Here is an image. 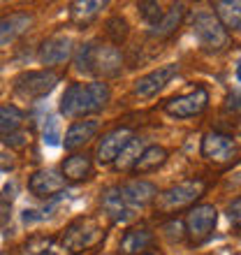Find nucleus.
Here are the masks:
<instances>
[{
	"label": "nucleus",
	"mask_w": 241,
	"mask_h": 255,
	"mask_svg": "<svg viewBox=\"0 0 241 255\" xmlns=\"http://www.w3.org/2000/svg\"><path fill=\"white\" fill-rule=\"evenodd\" d=\"M112 98L107 84L91 81V84H72L65 88L60 98V114L63 116H86L100 112Z\"/></svg>",
	"instance_id": "obj_1"
},
{
	"label": "nucleus",
	"mask_w": 241,
	"mask_h": 255,
	"mask_svg": "<svg viewBox=\"0 0 241 255\" xmlns=\"http://www.w3.org/2000/svg\"><path fill=\"white\" fill-rule=\"evenodd\" d=\"M77 70L79 72H93L102 74V77H114L120 72L123 65V56L114 44H95V42H86L79 49V54L74 58Z\"/></svg>",
	"instance_id": "obj_2"
},
{
	"label": "nucleus",
	"mask_w": 241,
	"mask_h": 255,
	"mask_svg": "<svg viewBox=\"0 0 241 255\" xmlns=\"http://www.w3.org/2000/svg\"><path fill=\"white\" fill-rule=\"evenodd\" d=\"M102 239H105V228L95 218L86 216V218H77L67 225L60 244L70 255H81L84 251L100 246Z\"/></svg>",
	"instance_id": "obj_3"
},
{
	"label": "nucleus",
	"mask_w": 241,
	"mask_h": 255,
	"mask_svg": "<svg viewBox=\"0 0 241 255\" xmlns=\"http://www.w3.org/2000/svg\"><path fill=\"white\" fill-rule=\"evenodd\" d=\"M193 35L204 51H221L228 47V30L214 14L200 12L193 21Z\"/></svg>",
	"instance_id": "obj_4"
},
{
	"label": "nucleus",
	"mask_w": 241,
	"mask_h": 255,
	"mask_svg": "<svg viewBox=\"0 0 241 255\" xmlns=\"http://www.w3.org/2000/svg\"><path fill=\"white\" fill-rule=\"evenodd\" d=\"M58 81L60 77L51 70H33V72H23L21 77H16L14 91L26 100H40V98H47L54 91Z\"/></svg>",
	"instance_id": "obj_5"
},
{
	"label": "nucleus",
	"mask_w": 241,
	"mask_h": 255,
	"mask_svg": "<svg viewBox=\"0 0 241 255\" xmlns=\"http://www.w3.org/2000/svg\"><path fill=\"white\" fill-rule=\"evenodd\" d=\"M204 193V181L200 179H190V181H181L172 188H167L165 193H160L155 197V207L160 211H176L183 209L188 204H193L197 197H202Z\"/></svg>",
	"instance_id": "obj_6"
},
{
	"label": "nucleus",
	"mask_w": 241,
	"mask_h": 255,
	"mask_svg": "<svg viewBox=\"0 0 241 255\" xmlns=\"http://www.w3.org/2000/svg\"><path fill=\"white\" fill-rule=\"evenodd\" d=\"M216 223H218V211L214 204H197L195 209H190L186 218V232L195 244H202L211 237Z\"/></svg>",
	"instance_id": "obj_7"
},
{
	"label": "nucleus",
	"mask_w": 241,
	"mask_h": 255,
	"mask_svg": "<svg viewBox=\"0 0 241 255\" xmlns=\"http://www.w3.org/2000/svg\"><path fill=\"white\" fill-rule=\"evenodd\" d=\"M209 105V91L204 86L195 88L186 95H179V98H172L169 102H165V112L174 119H190V116L202 114Z\"/></svg>",
	"instance_id": "obj_8"
},
{
	"label": "nucleus",
	"mask_w": 241,
	"mask_h": 255,
	"mask_svg": "<svg viewBox=\"0 0 241 255\" xmlns=\"http://www.w3.org/2000/svg\"><path fill=\"white\" fill-rule=\"evenodd\" d=\"M239 148H237L235 139L230 134H223V132H209L204 139H202V155L207 160H214V162H230L235 160Z\"/></svg>",
	"instance_id": "obj_9"
},
{
	"label": "nucleus",
	"mask_w": 241,
	"mask_h": 255,
	"mask_svg": "<svg viewBox=\"0 0 241 255\" xmlns=\"http://www.w3.org/2000/svg\"><path fill=\"white\" fill-rule=\"evenodd\" d=\"M132 139H134V134H132L130 128H116V130L107 132L100 139V144H98V151H95L98 162H102V165L114 162L116 158L120 155V151H123V148H125Z\"/></svg>",
	"instance_id": "obj_10"
},
{
	"label": "nucleus",
	"mask_w": 241,
	"mask_h": 255,
	"mask_svg": "<svg viewBox=\"0 0 241 255\" xmlns=\"http://www.w3.org/2000/svg\"><path fill=\"white\" fill-rule=\"evenodd\" d=\"M176 72H179V65H176V63L160 65L158 70L144 74L141 79L134 81V93L139 95V98H151V95H155L158 91H162V88L167 86L169 79H172Z\"/></svg>",
	"instance_id": "obj_11"
},
{
	"label": "nucleus",
	"mask_w": 241,
	"mask_h": 255,
	"mask_svg": "<svg viewBox=\"0 0 241 255\" xmlns=\"http://www.w3.org/2000/svg\"><path fill=\"white\" fill-rule=\"evenodd\" d=\"M120 195H123V202L127 204L130 211L134 209H141L155 202L158 197V188H155L151 181H144V179H134V181H127L120 186Z\"/></svg>",
	"instance_id": "obj_12"
},
{
	"label": "nucleus",
	"mask_w": 241,
	"mask_h": 255,
	"mask_svg": "<svg viewBox=\"0 0 241 255\" xmlns=\"http://www.w3.org/2000/svg\"><path fill=\"white\" fill-rule=\"evenodd\" d=\"M65 176L56 172V169H37L30 179H28V190L35 197H54L56 193L65 190Z\"/></svg>",
	"instance_id": "obj_13"
},
{
	"label": "nucleus",
	"mask_w": 241,
	"mask_h": 255,
	"mask_svg": "<svg viewBox=\"0 0 241 255\" xmlns=\"http://www.w3.org/2000/svg\"><path fill=\"white\" fill-rule=\"evenodd\" d=\"M72 40L67 37V35H56V37H49L44 44L40 47V61L44 65H60V63H65L72 58Z\"/></svg>",
	"instance_id": "obj_14"
},
{
	"label": "nucleus",
	"mask_w": 241,
	"mask_h": 255,
	"mask_svg": "<svg viewBox=\"0 0 241 255\" xmlns=\"http://www.w3.org/2000/svg\"><path fill=\"white\" fill-rule=\"evenodd\" d=\"M98 130H100V123L95 121V119H84V121H77L70 126V130L65 132V139H63V144H65L67 151H74V148L84 146L86 141H91L98 134Z\"/></svg>",
	"instance_id": "obj_15"
},
{
	"label": "nucleus",
	"mask_w": 241,
	"mask_h": 255,
	"mask_svg": "<svg viewBox=\"0 0 241 255\" xmlns=\"http://www.w3.org/2000/svg\"><path fill=\"white\" fill-rule=\"evenodd\" d=\"M30 23H33V16H30V14H23V12L2 16V19H0V47H5V44L16 40L19 35H23Z\"/></svg>",
	"instance_id": "obj_16"
},
{
	"label": "nucleus",
	"mask_w": 241,
	"mask_h": 255,
	"mask_svg": "<svg viewBox=\"0 0 241 255\" xmlns=\"http://www.w3.org/2000/svg\"><path fill=\"white\" fill-rule=\"evenodd\" d=\"M100 202H102V209H105V211H107V214L112 216L116 223L127 221V218L132 216V211H130V209H127V204L123 202V195H120V186L107 188L105 193H102Z\"/></svg>",
	"instance_id": "obj_17"
},
{
	"label": "nucleus",
	"mask_w": 241,
	"mask_h": 255,
	"mask_svg": "<svg viewBox=\"0 0 241 255\" xmlns=\"http://www.w3.org/2000/svg\"><path fill=\"white\" fill-rule=\"evenodd\" d=\"M153 242V232L148 228H134L125 232V237L120 239V253L123 255H139L141 251H146Z\"/></svg>",
	"instance_id": "obj_18"
},
{
	"label": "nucleus",
	"mask_w": 241,
	"mask_h": 255,
	"mask_svg": "<svg viewBox=\"0 0 241 255\" xmlns=\"http://www.w3.org/2000/svg\"><path fill=\"white\" fill-rule=\"evenodd\" d=\"M23 121H26V114L16 105H0V137L2 139L14 132H21Z\"/></svg>",
	"instance_id": "obj_19"
},
{
	"label": "nucleus",
	"mask_w": 241,
	"mask_h": 255,
	"mask_svg": "<svg viewBox=\"0 0 241 255\" xmlns=\"http://www.w3.org/2000/svg\"><path fill=\"white\" fill-rule=\"evenodd\" d=\"M91 169H93V162L86 153H74L70 158H65V162H63L65 181H84V179H88Z\"/></svg>",
	"instance_id": "obj_20"
},
{
	"label": "nucleus",
	"mask_w": 241,
	"mask_h": 255,
	"mask_svg": "<svg viewBox=\"0 0 241 255\" xmlns=\"http://www.w3.org/2000/svg\"><path fill=\"white\" fill-rule=\"evenodd\" d=\"M165 160H167V151L162 146H158V144H153V146H146L141 151L139 160L134 162L132 169L137 174H148V172H155L158 167H162Z\"/></svg>",
	"instance_id": "obj_21"
},
{
	"label": "nucleus",
	"mask_w": 241,
	"mask_h": 255,
	"mask_svg": "<svg viewBox=\"0 0 241 255\" xmlns=\"http://www.w3.org/2000/svg\"><path fill=\"white\" fill-rule=\"evenodd\" d=\"M216 19L223 23L225 30L241 28V0H221L216 2Z\"/></svg>",
	"instance_id": "obj_22"
},
{
	"label": "nucleus",
	"mask_w": 241,
	"mask_h": 255,
	"mask_svg": "<svg viewBox=\"0 0 241 255\" xmlns=\"http://www.w3.org/2000/svg\"><path fill=\"white\" fill-rule=\"evenodd\" d=\"M183 14H186V5H172L165 12V16L160 19V23L158 26H153V30H151V35L153 37H169V35L174 33L176 28L181 26V21H183Z\"/></svg>",
	"instance_id": "obj_23"
},
{
	"label": "nucleus",
	"mask_w": 241,
	"mask_h": 255,
	"mask_svg": "<svg viewBox=\"0 0 241 255\" xmlns=\"http://www.w3.org/2000/svg\"><path fill=\"white\" fill-rule=\"evenodd\" d=\"M105 7H107V2H100V0H77V2H72V19L81 26H86Z\"/></svg>",
	"instance_id": "obj_24"
},
{
	"label": "nucleus",
	"mask_w": 241,
	"mask_h": 255,
	"mask_svg": "<svg viewBox=\"0 0 241 255\" xmlns=\"http://www.w3.org/2000/svg\"><path fill=\"white\" fill-rule=\"evenodd\" d=\"M141 151H144V148H141V139H139V137H134V139L130 141V144H127V146L123 148V151H120L119 158L114 160L116 169H120V172H123V169L134 167V162L139 160Z\"/></svg>",
	"instance_id": "obj_25"
},
{
	"label": "nucleus",
	"mask_w": 241,
	"mask_h": 255,
	"mask_svg": "<svg viewBox=\"0 0 241 255\" xmlns=\"http://www.w3.org/2000/svg\"><path fill=\"white\" fill-rule=\"evenodd\" d=\"M139 12L151 26H158L160 19L165 16V12H162V7L158 2H139Z\"/></svg>",
	"instance_id": "obj_26"
},
{
	"label": "nucleus",
	"mask_w": 241,
	"mask_h": 255,
	"mask_svg": "<svg viewBox=\"0 0 241 255\" xmlns=\"http://www.w3.org/2000/svg\"><path fill=\"white\" fill-rule=\"evenodd\" d=\"M51 251V239L49 237H35L26 244V255H40Z\"/></svg>",
	"instance_id": "obj_27"
},
{
	"label": "nucleus",
	"mask_w": 241,
	"mask_h": 255,
	"mask_svg": "<svg viewBox=\"0 0 241 255\" xmlns=\"http://www.w3.org/2000/svg\"><path fill=\"white\" fill-rule=\"evenodd\" d=\"M44 144H49V146H58L60 144L58 121H56L54 116H49L47 123H44Z\"/></svg>",
	"instance_id": "obj_28"
},
{
	"label": "nucleus",
	"mask_w": 241,
	"mask_h": 255,
	"mask_svg": "<svg viewBox=\"0 0 241 255\" xmlns=\"http://www.w3.org/2000/svg\"><path fill=\"white\" fill-rule=\"evenodd\" d=\"M162 232H165V237L172 239V242H181L183 235H186V228H183V223L181 221H169V223L162 225Z\"/></svg>",
	"instance_id": "obj_29"
},
{
	"label": "nucleus",
	"mask_w": 241,
	"mask_h": 255,
	"mask_svg": "<svg viewBox=\"0 0 241 255\" xmlns=\"http://www.w3.org/2000/svg\"><path fill=\"white\" fill-rule=\"evenodd\" d=\"M28 139H30V137H28V132H23V130H21V132H14V134H9V137H5V144L7 146H12V148H23L28 144Z\"/></svg>",
	"instance_id": "obj_30"
},
{
	"label": "nucleus",
	"mask_w": 241,
	"mask_h": 255,
	"mask_svg": "<svg viewBox=\"0 0 241 255\" xmlns=\"http://www.w3.org/2000/svg\"><path fill=\"white\" fill-rule=\"evenodd\" d=\"M9 214H12V200L0 197V228H5L9 223Z\"/></svg>",
	"instance_id": "obj_31"
},
{
	"label": "nucleus",
	"mask_w": 241,
	"mask_h": 255,
	"mask_svg": "<svg viewBox=\"0 0 241 255\" xmlns=\"http://www.w3.org/2000/svg\"><path fill=\"white\" fill-rule=\"evenodd\" d=\"M228 218L235 223V225H241V197H237L228 207Z\"/></svg>",
	"instance_id": "obj_32"
},
{
	"label": "nucleus",
	"mask_w": 241,
	"mask_h": 255,
	"mask_svg": "<svg viewBox=\"0 0 241 255\" xmlns=\"http://www.w3.org/2000/svg\"><path fill=\"white\" fill-rule=\"evenodd\" d=\"M35 221H42V216H37V211H33V209H26L23 211V223H35Z\"/></svg>",
	"instance_id": "obj_33"
},
{
	"label": "nucleus",
	"mask_w": 241,
	"mask_h": 255,
	"mask_svg": "<svg viewBox=\"0 0 241 255\" xmlns=\"http://www.w3.org/2000/svg\"><path fill=\"white\" fill-rule=\"evenodd\" d=\"M228 109H241V95H232V98H230Z\"/></svg>",
	"instance_id": "obj_34"
},
{
	"label": "nucleus",
	"mask_w": 241,
	"mask_h": 255,
	"mask_svg": "<svg viewBox=\"0 0 241 255\" xmlns=\"http://www.w3.org/2000/svg\"><path fill=\"white\" fill-rule=\"evenodd\" d=\"M237 77H239V81H241V63H239V67H237Z\"/></svg>",
	"instance_id": "obj_35"
},
{
	"label": "nucleus",
	"mask_w": 241,
	"mask_h": 255,
	"mask_svg": "<svg viewBox=\"0 0 241 255\" xmlns=\"http://www.w3.org/2000/svg\"><path fill=\"white\" fill-rule=\"evenodd\" d=\"M40 255H56V253H54V251H49V253H40Z\"/></svg>",
	"instance_id": "obj_36"
},
{
	"label": "nucleus",
	"mask_w": 241,
	"mask_h": 255,
	"mask_svg": "<svg viewBox=\"0 0 241 255\" xmlns=\"http://www.w3.org/2000/svg\"><path fill=\"white\" fill-rule=\"evenodd\" d=\"M0 255H9V253H0Z\"/></svg>",
	"instance_id": "obj_37"
},
{
	"label": "nucleus",
	"mask_w": 241,
	"mask_h": 255,
	"mask_svg": "<svg viewBox=\"0 0 241 255\" xmlns=\"http://www.w3.org/2000/svg\"><path fill=\"white\" fill-rule=\"evenodd\" d=\"M144 255H151V253H144Z\"/></svg>",
	"instance_id": "obj_38"
}]
</instances>
